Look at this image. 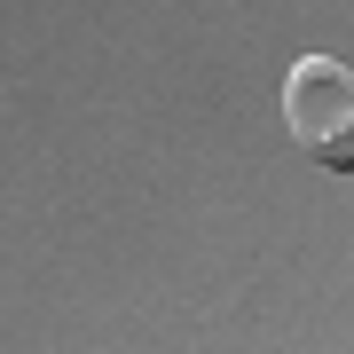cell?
<instances>
[{
	"label": "cell",
	"instance_id": "cell-1",
	"mask_svg": "<svg viewBox=\"0 0 354 354\" xmlns=\"http://www.w3.org/2000/svg\"><path fill=\"white\" fill-rule=\"evenodd\" d=\"M283 127L323 174H354V64L299 55L283 79Z\"/></svg>",
	"mask_w": 354,
	"mask_h": 354
}]
</instances>
